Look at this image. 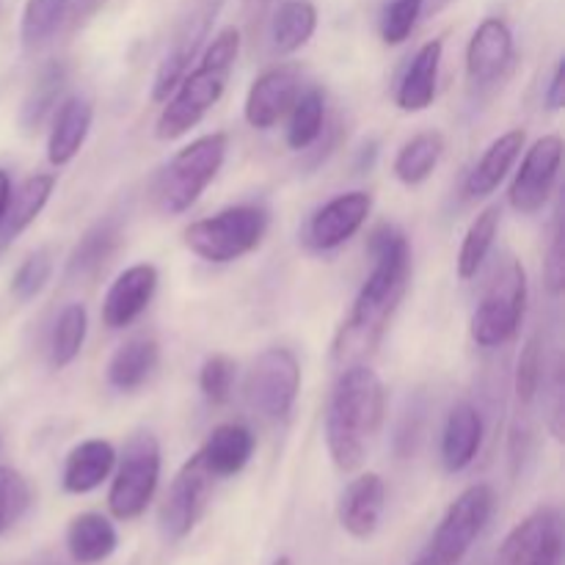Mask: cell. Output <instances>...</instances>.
<instances>
[{
    "instance_id": "9",
    "label": "cell",
    "mask_w": 565,
    "mask_h": 565,
    "mask_svg": "<svg viewBox=\"0 0 565 565\" xmlns=\"http://www.w3.org/2000/svg\"><path fill=\"white\" fill-rule=\"evenodd\" d=\"M494 505L497 497L491 486H469V489L461 491V494L456 497V502L447 508L445 519H441L439 527H436L425 555H430L434 561L447 565H461L467 552L472 550V544L486 530V524L491 522Z\"/></svg>"
},
{
    "instance_id": "5",
    "label": "cell",
    "mask_w": 565,
    "mask_h": 565,
    "mask_svg": "<svg viewBox=\"0 0 565 565\" xmlns=\"http://www.w3.org/2000/svg\"><path fill=\"white\" fill-rule=\"evenodd\" d=\"M268 213L257 204H237L185 226L182 243L199 259L213 265L235 263L263 243L268 232Z\"/></svg>"
},
{
    "instance_id": "12",
    "label": "cell",
    "mask_w": 565,
    "mask_h": 565,
    "mask_svg": "<svg viewBox=\"0 0 565 565\" xmlns=\"http://www.w3.org/2000/svg\"><path fill=\"white\" fill-rule=\"evenodd\" d=\"M563 563V516L557 508L544 505L502 541L497 565H561Z\"/></svg>"
},
{
    "instance_id": "29",
    "label": "cell",
    "mask_w": 565,
    "mask_h": 565,
    "mask_svg": "<svg viewBox=\"0 0 565 565\" xmlns=\"http://www.w3.org/2000/svg\"><path fill=\"white\" fill-rule=\"evenodd\" d=\"M315 28H318V9L312 0H285L270 22L274 53L290 55L301 50L315 36Z\"/></svg>"
},
{
    "instance_id": "19",
    "label": "cell",
    "mask_w": 565,
    "mask_h": 565,
    "mask_svg": "<svg viewBox=\"0 0 565 565\" xmlns=\"http://www.w3.org/2000/svg\"><path fill=\"white\" fill-rule=\"evenodd\" d=\"M441 53H445V42L441 39H430V42H425L414 53L412 64L406 66L401 83H397V108L406 110V114H419V110L434 105L436 88H439Z\"/></svg>"
},
{
    "instance_id": "45",
    "label": "cell",
    "mask_w": 565,
    "mask_h": 565,
    "mask_svg": "<svg viewBox=\"0 0 565 565\" xmlns=\"http://www.w3.org/2000/svg\"><path fill=\"white\" fill-rule=\"evenodd\" d=\"M412 565H447V563H439V561H434V557H430V555H425V552H423V555H419L417 561H414Z\"/></svg>"
},
{
    "instance_id": "37",
    "label": "cell",
    "mask_w": 565,
    "mask_h": 565,
    "mask_svg": "<svg viewBox=\"0 0 565 565\" xmlns=\"http://www.w3.org/2000/svg\"><path fill=\"white\" fill-rule=\"evenodd\" d=\"M50 276H53V254L50 248H36L22 259L20 268L11 276V296L20 303L33 301L47 287Z\"/></svg>"
},
{
    "instance_id": "15",
    "label": "cell",
    "mask_w": 565,
    "mask_h": 565,
    "mask_svg": "<svg viewBox=\"0 0 565 565\" xmlns=\"http://www.w3.org/2000/svg\"><path fill=\"white\" fill-rule=\"evenodd\" d=\"M298 94H301V70L296 64L270 66L248 88L243 116L254 130H270L290 114Z\"/></svg>"
},
{
    "instance_id": "23",
    "label": "cell",
    "mask_w": 565,
    "mask_h": 565,
    "mask_svg": "<svg viewBox=\"0 0 565 565\" xmlns=\"http://www.w3.org/2000/svg\"><path fill=\"white\" fill-rule=\"evenodd\" d=\"M92 121L94 105L86 97H66L58 105L47 138V160L55 169H61V166L72 163L77 158V152L86 143L88 132H92Z\"/></svg>"
},
{
    "instance_id": "16",
    "label": "cell",
    "mask_w": 565,
    "mask_h": 565,
    "mask_svg": "<svg viewBox=\"0 0 565 565\" xmlns=\"http://www.w3.org/2000/svg\"><path fill=\"white\" fill-rule=\"evenodd\" d=\"M154 290H158V268L154 265L138 263L125 268L105 292L103 323L114 331L136 323L143 309L152 303Z\"/></svg>"
},
{
    "instance_id": "34",
    "label": "cell",
    "mask_w": 565,
    "mask_h": 565,
    "mask_svg": "<svg viewBox=\"0 0 565 565\" xmlns=\"http://www.w3.org/2000/svg\"><path fill=\"white\" fill-rule=\"evenodd\" d=\"M70 0H25L20 20V39L25 47H39L47 42L64 22Z\"/></svg>"
},
{
    "instance_id": "7",
    "label": "cell",
    "mask_w": 565,
    "mask_h": 565,
    "mask_svg": "<svg viewBox=\"0 0 565 565\" xmlns=\"http://www.w3.org/2000/svg\"><path fill=\"white\" fill-rule=\"evenodd\" d=\"M160 463H163V452H160L158 436L141 430L127 441L119 463L114 467L116 472L108 491V508L116 519L130 522L147 511L158 491Z\"/></svg>"
},
{
    "instance_id": "26",
    "label": "cell",
    "mask_w": 565,
    "mask_h": 565,
    "mask_svg": "<svg viewBox=\"0 0 565 565\" xmlns=\"http://www.w3.org/2000/svg\"><path fill=\"white\" fill-rule=\"evenodd\" d=\"M119 546V535L103 513H81L66 527V552L75 563L97 565L108 561Z\"/></svg>"
},
{
    "instance_id": "20",
    "label": "cell",
    "mask_w": 565,
    "mask_h": 565,
    "mask_svg": "<svg viewBox=\"0 0 565 565\" xmlns=\"http://www.w3.org/2000/svg\"><path fill=\"white\" fill-rule=\"evenodd\" d=\"M524 141H527V132L522 127H513V130L494 138L489 143V149L483 152V158L472 166V171L463 180V193L469 199L491 196L500 188V182L508 177V171L513 169V163L522 158Z\"/></svg>"
},
{
    "instance_id": "35",
    "label": "cell",
    "mask_w": 565,
    "mask_h": 565,
    "mask_svg": "<svg viewBox=\"0 0 565 565\" xmlns=\"http://www.w3.org/2000/svg\"><path fill=\"white\" fill-rule=\"evenodd\" d=\"M66 83V70L64 64H50L44 66L42 75L36 77V83H33L31 94H28V99L22 103V125L28 127V130H33V127H39L44 121V116L53 110V105L58 103L61 97V88H64Z\"/></svg>"
},
{
    "instance_id": "38",
    "label": "cell",
    "mask_w": 565,
    "mask_h": 565,
    "mask_svg": "<svg viewBox=\"0 0 565 565\" xmlns=\"http://www.w3.org/2000/svg\"><path fill=\"white\" fill-rule=\"evenodd\" d=\"M235 362L224 353H213L207 362L199 370V390L207 397L213 406H221V403L230 401L232 386H235Z\"/></svg>"
},
{
    "instance_id": "46",
    "label": "cell",
    "mask_w": 565,
    "mask_h": 565,
    "mask_svg": "<svg viewBox=\"0 0 565 565\" xmlns=\"http://www.w3.org/2000/svg\"><path fill=\"white\" fill-rule=\"evenodd\" d=\"M274 565H292L290 557H279V561H274Z\"/></svg>"
},
{
    "instance_id": "11",
    "label": "cell",
    "mask_w": 565,
    "mask_h": 565,
    "mask_svg": "<svg viewBox=\"0 0 565 565\" xmlns=\"http://www.w3.org/2000/svg\"><path fill=\"white\" fill-rule=\"evenodd\" d=\"M563 163V138L557 132L541 136L527 149L522 169L516 171L508 191V202L519 215H535L546 207L561 177Z\"/></svg>"
},
{
    "instance_id": "32",
    "label": "cell",
    "mask_w": 565,
    "mask_h": 565,
    "mask_svg": "<svg viewBox=\"0 0 565 565\" xmlns=\"http://www.w3.org/2000/svg\"><path fill=\"white\" fill-rule=\"evenodd\" d=\"M500 207L491 204V207H486L483 213L469 224L461 243V252H458V276H461V279H475L478 270L483 268L486 259H489L497 230H500Z\"/></svg>"
},
{
    "instance_id": "4",
    "label": "cell",
    "mask_w": 565,
    "mask_h": 565,
    "mask_svg": "<svg viewBox=\"0 0 565 565\" xmlns=\"http://www.w3.org/2000/svg\"><path fill=\"white\" fill-rule=\"evenodd\" d=\"M230 138L226 132H207L188 147H182L154 182V199L160 210L169 215H180L199 202L210 182L218 177L226 160Z\"/></svg>"
},
{
    "instance_id": "6",
    "label": "cell",
    "mask_w": 565,
    "mask_h": 565,
    "mask_svg": "<svg viewBox=\"0 0 565 565\" xmlns=\"http://www.w3.org/2000/svg\"><path fill=\"white\" fill-rule=\"evenodd\" d=\"M527 309V270L508 257L475 307L469 331L480 348H500L516 337Z\"/></svg>"
},
{
    "instance_id": "22",
    "label": "cell",
    "mask_w": 565,
    "mask_h": 565,
    "mask_svg": "<svg viewBox=\"0 0 565 565\" xmlns=\"http://www.w3.org/2000/svg\"><path fill=\"white\" fill-rule=\"evenodd\" d=\"M483 445V417L472 403H456L441 430V463L450 475L463 472Z\"/></svg>"
},
{
    "instance_id": "2",
    "label": "cell",
    "mask_w": 565,
    "mask_h": 565,
    "mask_svg": "<svg viewBox=\"0 0 565 565\" xmlns=\"http://www.w3.org/2000/svg\"><path fill=\"white\" fill-rule=\"evenodd\" d=\"M386 392L367 364L342 367L326 406V447L340 472H356L384 425Z\"/></svg>"
},
{
    "instance_id": "27",
    "label": "cell",
    "mask_w": 565,
    "mask_h": 565,
    "mask_svg": "<svg viewBox=\"0 0 565 565\" xmlns=\"http://www.w3.org/2000/svg\"><path fill=\"white\" fill-rule=\"evenodd\" d=\"M160 362V348L158 342L149 340V337H136V340L125 342L119 351L110 356L108 370V384L116 392H136L152 379V373L158 370Z\"/></svg>"
},
{
    "instance_id": "39",
    "label": "cell",
    "mask_w": 565,
    "mask_h": 565,
    "mask_svg": "<svg viewBox=\"0 0 565 565\" xmlns=\"http://www.w3.org/2000/svg\"><path fill=\"white\" fill-rule=\"evenodd\" d=\"M423 14V0H392L381 14V39L386 44H403L417 28Z\"/></svg>"
},
{
    "instance_id": "33",
    "label": "cell",
    "mask_w": 565,
    "mask_h": 565,
    "mask_svg": "<svg viewBox=\"0 0 565 565\" xmlns=\"http://www.w3.org/2000/svg\"><path fill=\"white\" fill-rule=\"evenodd\" d=\"M326 121V94L320 88H307L298 94L290 108V125H287V147L292 152H303L312 147L323 132Z\"/></svg>"
},
{
    "instance_id": "10",
    "label": "cell",
    "mask_w": 565,
    "mask_h": 565,
    "mask_svg": "<svg viewBox=\"0 0 565 565\" xmlns=\"http://www.w3.org/2000/svg\"><path fill=\"white\" fill-rule=\"evenodd\" d=\"M215 478L207 472L199 452H193L180 472L171 480L169 491L160 505V530L169 541H182L185 535L193 533L199 522H202L207 502L213 497Z\"/></svg>"
},
{
    "instance_id": "17",
    "label": "cell",
    "mask_w": 565,
    "mask_h": 565,
    "mask_svg": "<svg viewBox=\"0 0 565 565\" xmlns=\"http://www.w3.org/2000/svg\"><path fill=\"white\" fill-rule=\"evenodd\" d=\"M513 61V33L500 17H489L475 28L467 44V77L475 86L500 81Z\"/></svg>"
},
{
    "instance_id": "8",
    "label": "cell",
    "mask_w": 565,
    "mask_h": 565,
    "mask_svg": "<svg viewBox=\"0 0 565 565\" xmlns=\"http://www.w3.org/2000/svg\"><path fill=\"white\" fill-rule=\"evenodd\" d=\"M301 392V364L290 348H268L254 359L246 375V401L254 414L281 423Z\"/></svg>"
},
{
    "instance_id": "40",
    "label": "cell",
    "mask_w": 565,
    "mask_h": 565,
    "mask_svg": "<svg viewBox=\"0 0 565 565\" xmlns=\"http://www.w3.org/2000/svg\"><path fill=\"white\" fill-rule=\"evenodd\" d=\"M541 386V340L539 334L524 342L516 364V395L522 403H533Z\"/></svg>"
},
{
    "instance_id": "31",
    "label": "cell",
    "mask_w": 565,
    "mask_h": 565,
    "mask_svg": "<svg viewBox=\"0 0 565 565\" xmlns=\"http://www.w3.org/2000/svg\"><path fill=\"white\" fill-rule=\"evenodd\" d=\"M88 334V312L83 303H66L55 318L47 342V359L53 370H64L81 356Z\"/></svg>"
},
{
    "instance_id": "3",
    "label": "cell",
    "mask_w": 565,
    "mask_h": 565,
    "mask_svg": "<svg viewBox=\"0 0 565 565\" xmlns=\"http://www.w3.org/2000/svg\"><path fill=\"white\" fill-rule=\"evenodd\" d=\"M237 55H241V31L224 28L215 33L196 70H188L163 103V110L154 121V136L160 141L182 138L210 114L213 105H218Z\"/></svg>"
},
{
    "instance_id": "36",
    "label": "cell",
    "mask_w": 565,
    "mask_h": 565,
    "mask_svg": "<svg viewBox=\"0 0 565 565\" xmlns=\"http://www.w3.org/2000/svg\"><path fill=\"white\" fill-rule=\"evenodd\" d=\"M31 483L25 475L0 463V539L25 516L31 508Z\"/></svg>"
},
{
    "instance_id": "24",
    "label": "cell",
    "mask_w": 565,
    "mask_h": 565,
    "mask_svg": "<svg viewBox=\"0 0 565 565\" xmlns=\"http://www.w3.org/2000/svg\"><path fill=\"white\" fill-rule=\"evenodd\" d=\"M116 467V450L105 439H86L70 450L61 472L66 494H88L110 478Z\"/></svg>"
},
{
    "instance_id": "18",
    "label": "cell",
    "mask_w": 565,
    "mask_h": 565,
    "mask_svg": "<svg viewBox=\"0 0 565 565\" xmlns=\"http://www.w3.org/2000/svg\"><path fill=\"white\" fill-rule=\"evenodd\" d=\"M386 505V483L381 475L364 472L356 480L348 483L342 491L340 505H337V516H340L342 530L353 535L356 541L373 539L379 530L381 516H384Z\"/></svg>"
},
{
    "instance_id": "30",
    "label": "cell",
    "mask_w": 565,
    "mask_h": 565,
    "mask_svg": "<svg viewBox=\"0 0 565 565\" xmlns=\"http://www.w3.org/2000/svg\"><path fill=\"white\" fill-rule=\"evenodd\" d=\"M441 154H445V138H441V132H417L412 141H406L401 147L395 163H392V171H395V177L403 185H423L436 171Z\"/></svg>"
},
{
    "instance_id": "1",
    "label": "cell",
    "mask_w": 565,
    "mask_h": 565,
    "mask_svg": "<svg viewBox=\"0 0 565 565\" xmlns=\"http://www.w3.org/2000/svg\"><path fill=\"white\" fill-rule=\"evenodd\" d=\"M370 257L373 270L334 340V362L342 367L359 364V359L375 351L412 279V243L395 224H379L370 232Z\"/></svg>"
},
{
    "instance_id": "44",
    "label": "cell",
    "mask_w": 565,
    "mask_h": 565,
    "mask_svg": "<svg viewBox=\"0 0 565 565\" xmlns=\"http://www.w3.org/2000/svg\"><path fill=\"white\" fill-rule=\"evenodd\" d=\"M265 6H268V0H246V14L248 20H259L265 11Z\"/></svg>"
},
{
    "instance_id": "28",
    "label": "cell",
    "mask_w": 565,
    "mask_h": 565,
    "mask_svg": "<svg viewBox=\"0 0 565 565\" xmlns=\"http://www.w3.org/2000/svg\"><path fill=\"white\" fill-rule=\"evenodd\" d=\"M121 241V226L116 218H99L97 224L88 226L83 232V237L77 241V246L72 248L70 263H66V276L70 279H86L94 276L105 263L110 259V254L116 252Z\"/></svg>"
},
{
    "instance_id": "21",
    "label": "cell",
    "mask_w": 565,
    "mask_h": 565,
    "mask_svg": "<svg viewBox=\"0 0 565 565\" xmlns=\"http://www.w3.org/2000/svg\"><path fill=\"white\" fill-rule=\"evenodd\" d=\"M254 447H257V439L246 425L224 423L213 428L207 441L199 447V458L215 480H224L246 469L254 456Z\"/></svg>"
},
{
    "instance_id": "13",
    "label": "cell",
    "mask_w": 565,
    "mask_h": 565,
    "mask_svg": "<svg viewBox=\"0 0 565 565\" xmlns=\"http://www.w3.org/2000/svg\"><path fill=\"white\" fill-rule=\"evenodd\" d=\"M218 9H221V0H199V3L191 9V14L180 22L169 50H166L163 61H160L158 72H154V83H152L154 103H166L169 94L177 88V83L182 81V75L191 70V61L196 58L199 50H202L204 39H207L210 25H213Z\"/></svg>"
},
{
    "instance_id": "43",
    "label": "cell",
    "mask_w": 565,
    "mask_h": 565,
    "mask_svg": "<svg viewBox=\"0 0 565 565\" xmlns=\"http://www.w3.org/2000/svg\"><path fill=\"white\" fill-rule=\"evenodd\" d=\"M11 191H14V185H11V177H9V171H6V169H0V221H3V215H6V207H9Z\"/></svg>"
},
{
    "instance_id": "25",
    "label": "cell",
    "mask_w": 565,
    "mask_h": 565,
    "mask_svg": "<svg viewBox=\"0 0 565 565\" xmlns=\"http://www.w3.org/2000/svg\"><path fill=\"white\" fill-rule=\"evenodd\" d=\"M55 191V174H31L11 191L9 207L0 221V252L9 248L47 207Z\"/></svg>"
},
{
    "instance_id": "14",
    "label": "cell",
    "mask_w": 565,
    "mask_h": 565,
    "mask_svg": "<svg viewBox=\"0 0 565 565\" xmlns=\"http://www.w3.org/2000/svg\"><path fill=\"white\" fill-rule=\"evenodd\" d=\"M370 210H373V196L364 191H348L326 202L323 207L315 210L303 230V243L312 252H334L345 246L353 235L364 226Z\"/></svg>"
},
{
    "instance_id": "42",
    "label": "cell",
    "mask_w": 565,
    "mask_h": 565,
    "mask_svg": "<svg viewBox=\"0 0 565 565\" xmlns=\"http://www.w3.org/2000/svg\"><path fill=\"white\" fill-rule=\"evenodd\" d=\"M544 99H546V108L550 110L563 108V99H565V64L563 61H557L555 70H552L550 86H546Z\"/></svg>"
},
{
    "instance_id": "41",
    "label": "cell",
    "mask_w": 565,
    "mask_h": 565,
    "mask_svg": "<svg viewBox=\"0 0 565 565\" xmlns=\"http://www.w3.org/2000/svg\"><path fill=\"white\" fill-rule=\"evenodd\" d=\"M563 224L557 221L555 232H552V243H550V252H546V285H550V290L561 292L563 285H565V248H563Z\"/></svg>"
},
{
    "instance_id": "47",
    "label": "cell",
    "mask_w": 565,
    "mask_h": 565,
    "mask_svg": "<svg viewBox=\"0 0 565 565\" xmlns=\"http://www.w3.org/2000/svg\"><path fill=\"white\" fill-rule=\"evenodd\" d=\"M0 452H3V439H0Z\"/></svg>"
}]
</instances>
